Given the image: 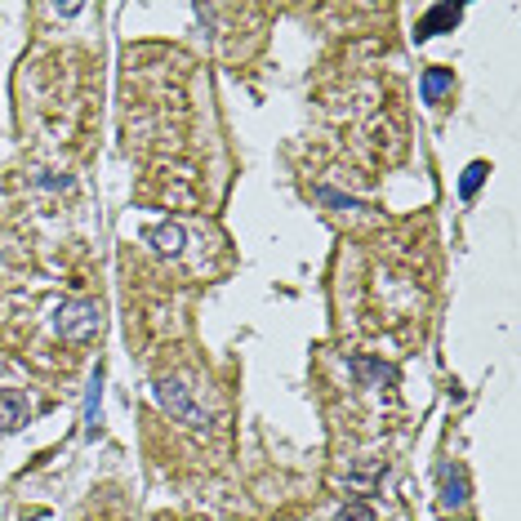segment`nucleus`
<instances>
[{"label":"nucleus","mask_w":521,"mask_h":521,"mask_svg":"<svg viewBox=\"0 0 521 521\" xmlns=\"http://www.w3.org/2000/svg\"><path fill=\"white\" fill-rule=\"evenodd\" d=\"M54 330L72 343H85L103 330V304L99 299H72L54 312Z\"/></svg>","instance_id":"obj_1"},{"label":"nucleus","mask_w":521,"mask_h":521,"mask_svg":"<svg viewBox=\"0 0 521 521\" xmlns=\"http://www.w3.org/2000/svg\"><path fill=\"white\" fill-rule=\"evenodd\" d=\"M152 397H156V406H161L165 414H174V419H183V423H192V428H205V414H201V406L192 401V388H183L178 379H156V383H152Z\"/></svg>","instance_id":"obj_2"},{"label":"nucleus","mask_w":521,"mask_h":521,"mask_svg":"<svg viewBox=\"0 0 521 521\" xmlns=\"http://www.w3.org/2000/svg\"><path fill=\"white\" fill-rule=\"evenodd\" d=\"M459 19H463V10H459V5H432V10L419 19L414 41L423 45V41H432V36H441V32H454V28H459Z\"/></svg>","instance_id":"obj_3"},{"label":"nucleus","mask_w":521,"mask_h":521,"mask_svg":"<svg viewBox=\"0 0 521 521\" xmlns=\"http://www.w3.org/2000/svg\"><path fill=\"white\" fill-rule=\"evenodd\" d=\"M28 419H32V397L28 392H19V388L0 392V432H19Z\"/></svg>","instance_id":"obj_4"},{"label":"nucleus","mask_w":521,"mask_h":521,"mask_svg":"<svg viewBox=\"0 0 521 521\" xmlns=\"http://www.w3.org/2000/svg\"><path fill=\"white\" fill-rule=\"evenodd\" d=\"M143 241H147L156 254L178 258V254H183V245H187V232H183L178 223H156V227H147V232H143Z\"/></svg>","instance_id":"obj_5"},{"label":"nucleus","mask_w":521,"mask_h":521,"mask_svg":"<svg viewBox=\"0 0 521 521\" xmlns=\"http://www.w3.org/2000/svg\"><path fill=\"white\" fill-rule=\"evenodd\" d=\"M441 508H468V472L459 463H441Z\"/></svg>","instance_id":"obj_6"},{"label":"nucleus","mask_w":521,"mask_h":521,"mask_svg":"<svg viewBox=\"0 0 521 521\" xmlns=\"http://www.w3.org/2000/svg\"><path fill=\"white\" fill-rule=\"evenodd\" d=\"M103 366L90 375V388H85V437H99V423H103Z\"/></svg>","instance_id":"obj_7"},{"label":"nucleus","mask_w":521,"mask_h":521,"mask_svg":"<svg viewBox=\"0 0 521 521\" xmlns=\"http://www.w3.org/2000/svg\"><path fill=\"white\" fill-rule=\"evenodd\" d=\"M419 90H423V103H441V99L454 90V72H450V67H428Z\"/></svg>","instance_id":"obj_8"},{"label":"nucleus","mask_w":521,"mask_h":521,"mask_svg":"<svg viewBox=\"0 0 521 521\" xmlns=\"http://www.w3.org/2000/svg\"><path fill=\"white\" fill-rule=\"evenodd\" d=\"M348 370H352L357 379H366V383H370V379H379V383H392V379H397L383 361H366V357H352V361H348Z\"/></svg>","instance_id":"obj_9"},{"label":"nucleus","mask_w":521,"mask_h":521,"mask_svg":"<svg viewBox=\"0 0 521 521\" xmlns=\"http://www.w3.org/2000/svg\"><path fill=\"white\" fill-rule=\"evenodd\" d=\"M485 174H490V165H485V161H472V165L463 170V178H459V196H463V201H472V196L481 192Z\"/></svg>","instance_id":"obj_10"},{"label":"nucleus","mask_w":521,"mask_h":521,"mask_svg":"<svg viewBox=\"0 0 521 521\" xmlns=\"http://www.w3.org/2000/svg\"><path fill=\"white\" fill-rule=\"evenodd\" d=\"M317 196H321L326 205H339V209H366L361 201H352V196H343V192H330V187H317Z\"/></svg>","instance_id":"obj_11"},{"label":"nucleus","mask_w":521,"mask_h":521,"mask_svg":"<svg viewBox=\"0 0 521 521\" xmlns=\"http://www.w3.org/2000/svg\"><path fill=\"white\" fill-rule=\"evenodd\" d=\"M335 521H375V508L370 503H348V508H339Z\"/></svg>","instance_id":"obj_12"}]
</instances>
